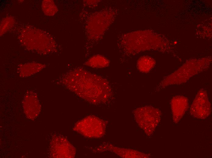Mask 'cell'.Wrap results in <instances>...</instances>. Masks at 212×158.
<instances>
[{"mask_svg":"<svg viewBox=\"0 0 212 158\" xmlns=\"http://www.w3.org/2000/svg\"><path fill=\"white\" fill-rule=\"evenodd\" d=\"M43 6L44 11L49 16L53 15L57 11V8L52 1L48 0Z\"/></svg>","mask_w":212,"mask_h":158,"instance_id":"9c48e42d","label":"cell"},{"mask_svg":"<svg viewBox=\"0 0 212 158\" xmlns=\"http://www.w3.org/2000/svg\"><path fill=\"white\" fill-rule=\"evenodd\" d=\"M43 68V65L37 63H31L20 66L19 68L20 75L26 77L38 72Z\"/></svg>","mask_w":212,"mask_h":158,"instance_id":"8992f818","label":"cell"},{"mask_svg":"<svg viewBox=\"0 0 212 158\" xmlns=\"http://www.w3.org/2000/svg\"><path fill=\"white\" fill-rule=\"evenodd\" d=\"M186 64L173 73L165 77L159 84L162 89L169 85L180 84L187 81L191 77L205 70L203 62Z\"/></svg>","mask_w":212,"mask_h":158,"instance_id":"6da1fadb","label":"cell"},{"mask_svg":"<svg viewBox=\"0 0 212 158\" xmlns=\"http://www.w3.org/2000/svg\"><path fill=\"white\" fill-rule=\"evenodd\" d=\"M211 105L206 91L203 89L197 93L191 105L190 113L194 118L203 119L210 115Z\"/></svg>","mask_w":212,"mask_h":158,"instance_id":"3957f363","label":"cell"},{"mask_svg":"<svg viewBox=\"0 0 212 158\" xmlns=\"http://www.w3.org/2000/svg\"><path fill=\"white\" fill-rule=\"evenodd\" d=\"M155 61L152 57L148 56L140 57L137 62V67L141 72L144 73L149 72L154 67Z\"/></svg>","mask_w":212,"mask_h":158,"instance_id":"ba28073f","label":"cell"},{"mask_svg":"<svg viewBox=\"0 0 212 158\" xmlns=\"http://www.w3.org/2000/svg\"><path fill=\"white\" fill-rule=\"evenodd\" d=\"M109 60L101 55H97L90 58L85 65L93 68H101L107 67L109 64Z\"/></svg>","mask_w":212,"mask_h":158,"instance_id":"52a82bcc","label":"cell"},{"mask_svg":"<svg viewBox=\"0 0 212 158\" xmlns=\"http://www.w3.org/2000/svg\"><path fill=\"white\" fill-rule=\"evenodd\" d=\"M23 104L24 113L28 118L34 120L38 116L41 105L35 93L28 92L24 96Z\"/></svg>","mask_w":212,"mask_h":158,"instance_id":"277c9868","label":"cell"},{"mask_svg":"<svg viewBox=\"0 0 212 158\" xmlns=\"http://www.w3.org/2000/svg\"><path fill=\"white\" fill-rule=\"evenodd\" d=\"M171 105L173 121L175 123H177L182 118L188 108V99L183 96H176L171 99Z\"/></svg>","mask_w":212,"mask_h":158,"instance_id":"5b68a950","label":"cell"},{"mask_svg":"<svg viewBox=\"0 0 212 158\" xmlns=\"http://www.w3.org/2000/svg\"><path fill=\"white\" fill-rule=\"evenodd\" d=\"M134 114L139 125L146 134L151 135L160 121V110L153 107L146 106L136 109Z\"/></svg>","mask_w":212,"mask_h":158,"instance_id":"7a4b0ae2","label":"cell"}]
</instances>
